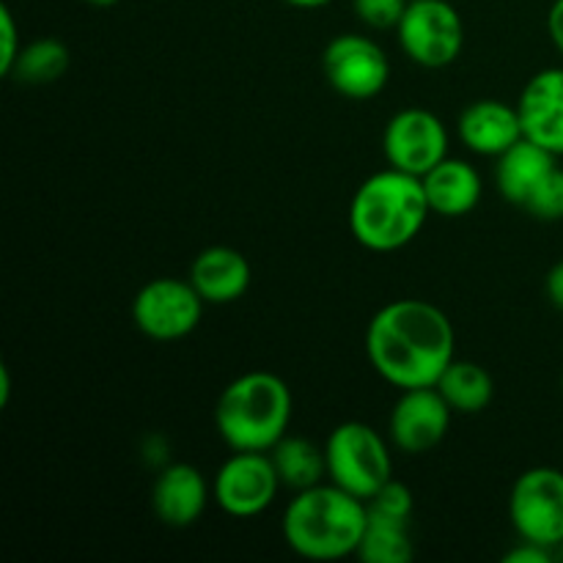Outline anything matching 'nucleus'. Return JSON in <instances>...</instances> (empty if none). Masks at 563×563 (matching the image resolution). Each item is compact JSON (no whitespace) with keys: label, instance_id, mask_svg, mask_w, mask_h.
Segmentation results:
<instances>
[{"label":"nucleus","instance_id":"nucleus-25","mask_svg":"<svg viewBox=\"0 0 563 563\" xmlns=\"http://www.w3.org/2000/svg\"><path fill=\"white\" fill-rule=\"evenodd\" d=\"M366 506L377 515L385 517H401V520H412V509H416V498H412L410 487L396 478H390L388 484L377 489L374 498L366 500Z\"/></svg>","mask_w":563,"mask_h":563},{"label":"nucleus","instance_id":"nucleus-3","mask_svg":"<svg viewBox=\"0 0 563 563\" xmlns=\"http://www.w3.org/2000/svg\"><path fill=\"white\" fill-rule=\"evenodd\" d=\"M429 209L421 176L385 168L368 176L350 201V231L372 253H394L410 245L427 225Z\"/></svg>","mask_w":563,"mask_h":563},{"label":"nucleus","instance_id":"nucleus-7","mask_svg":"<svg viewBox=\"0 0 563 563\" xmlns=\"http://www.w3.org/2000/svg\"><path fill=\"white\" fill-rule=\"evenodd\" d=\"M517 537L555 550L563 542V471L539 465L520 473L509 495Z\"/></svg>","mask_w":563,"mask_h":563},{"label":"nucleus","instance_id":"nucleus-20","mask_svg":"<svg viewBox=\"0 0 563 563\" xmlns=\"http://www.w3.org/2000/svg\"><path fill=\"white\" fill-rule=\"evenodd\" d=\"M416 555L412 542V520L385 517L368 509L366 531H363L357 559L366 563H410Z\"/></svg>","mask_w":563,"mask_h":563},{"label":"nucleus","instance_id":"nucleus-23","mask_svg":"<svg viewBox=\"0 0 563 563\" xmlns=\"http://www.w3.org/2000/svg\"><path fill=\"white\" fill-rule=\"evenodd\" d=\"M528 214L537 220H563V168L555 165L548 174V179L537 187L526 207Z\"/></svg>","mask_w":563,"mask_h":563},{"label":"nucleus","instance_id":"nucleus-15","mask_svg":"<svg viewBox=\"0 0 563 563\" xmlns=\"http://www.w3.org/2000/svg\"><path fill=\"white\" fill-rule=\"evenodd\" d=\"M456 132L467 152L493 159L526 137L517 104H506L500 99H476L467 104L456 121Z\"/></svg>","mask_w":563,"mask_h":563},{"label":"nucleus","instance_id":"nucleus-8","mask_svg":"<svg viewBox=\"0 0 563 563\" xmlns=\"http://www.w3.org/2000/svg\"><path fill=\"white\" fill-rule=\"evenodd\" d=\"M280 476L269 451H234L212 478V500L236 520L267 511L280 493Z\"/></svg>","mask_w":563,"mask_h":563},{"label":"nucleus","instance_id":"nucleus-11","mask_svg":"<svg viewBox=\"0 0 563 563\" xmlns=\"http://www.w3.org/2000/svg\"><path fill=\"white\" fill-rule=\"evenodd\" d=\"M383 152L390 168L423 176L449 157V130L432 110L405 108L385 124Z\"/></svg>","mask_w":563,"mask_h":563},{"label":"nucleus","instance_id":"nucleus-30","mask_svg":"<svg viewBox=\"0 0 563 563\" xmlns=\"http://www.w3.org/2000/svg\"><path fill=\"white\" fill-rule=\"evenodd\" d=\"M9 390H11V377H9V368L0 366V405H9Z\"/></svg>","mask_w":563,"mask_h":563},{"label":"nucleus","instance_id":"nucleus-18","mask_svg":"<svg viewBox=\"0 0 563 563\" xmlns=\"http://www.w3.org/2000/svg\"><path fill=\"white\" fill-rule=\"evenodd\" d=\"M553 168L555 154L522 137L520 143H515L509 152L495 159V187L506 201L526 207L528 198L537 192V187L548 179Z\"/></svg>","mask_w":563,"mask_h":563},{"label":"nucleus","instance_id":"nucleus-34","mask_svg":"<svg viewBox=\"0 0 563 563\" xmlns=\"http://www.w3.org/2000/svg\"><path fill=\"white\" fill-rule=\"evenodd\" d=\"M561 390H563V377H561Z\"/></svg>","mask_w":563,"mask_h":563},{"label":"nucleus","instance_id":"nucleus-13","mask_svg":"<svg viewBox=\"0 0 563 563\" xmlns=\"http://www.w3.org/2000/svg\"><path fill=\"white\" fill-rule=\"evenodd\" d=\"M209 500H212V484L190 462H170L154 478V515L163 526L176 528V531L196 526L207 511Z\"/></svg>","mask_w":563,"mask_h":563},{"label":"nucleus","instance_id":"nucleus-21","mask_svg":"<svg viewBox=\"0 0 563 563\" xmlns=\"http://www.w3.org/2000/svg\"><path fill=\"white\" fill-rule=\"evenodd\" d=\"M269 456H273L280 484L295 489V493L313 487V484H322V478L328 476L324 445L319 449L317 443H311V440L306 438L286 434V438L269 451Z\"/></svg>","mask_w":563,"mask_h":563},{"label":"nucleus","instance_id":"nucleus-32","mask_svg":"<svg viewBox=\"0 0 563 563\" xmlns=\"http://www.w3.org/2000/svg\"><path fill=\"white\" fill-rule=\"evenodd\" d=\"M86 3H91V5H115V3H121V0H86Z\"/></svg>","mask_w":563,"mask_h":563},{"label":"nucleus","instance_id":"nucleus-5","mask_svg":"<svg viewBox=\"0 0 563 563\" xmlns=\"http://www.w3.org/2000/svg\"><path fill=\"white\" fill-rule=\"evenodd\" d=\"M328 478L355 498L368 500L394 478L390 443L363 421H344L324 440Z\"/></svg>","mask_w":563,"mask_h":563},{"label":"nucleus","instance_id":"nucleus-2","mask_svg":"<svg viewBox=\"0 0 563 563\" xmlns=\"http://www.w3.org/2000/svg\"><path fill=\"white\" fill-rule=\"evenodd\" d=\"M366 520V500L355 498L339 484L322 482L295 493L284 511L280 531L300 559L341 561L357 555Z\"/></svg>","mask_w":563,"mask_h":563},{"label":"nucleus","instance_id":"nucleus-26","mask_svg":"<svg viewBox=\"0 0 563 563\" xmlns=\"http://www.w3.org/2000/svg\"><path fill=\"white\" fill-rule=\"evenodd\" d=\"M20 49H22V38H20V27H16L14 14L9 11V5H0V71H3L5 77H9Z\"/></svg>","mask_w":563,"mask_h":563},{"label":"nucleus","instance_id":"nucleus-19","mask_svg":"<svg viewBox=\"0 0 563 563\" xmlns=\"http://www.w3.org/2000/svg\"><path fill=\"white\" fill-rule=\"evenodd\" d=\"M434 388L443 394L456 416H478L493 405L495 396V383L487 368L473 361H460V357L449 363Z\"/></svg>","mask_w":563,"mask_h":563},{"label":"nucleus","instance_id":"nucleus-17","mask_svg":"<svg viewBox=\"0 0 563 563\" xmlns=\"http://www.w3.org/2000/svg\"><path fill=\"white\" fill-rule=\"evenodd\" d=\"M421 181L429 209L440 218H465L484 196V181L476 165L460 157H445L429 174H423Z\"/></svg>","mask_w":563,"mask_h":563},{"label":"nucleus","instance_id":"nucleus-12","mask_svg":"<svg viewBox=\"0 0 563 563\" xmlns=\"http://www.w3.org/2000/svg\"><path fill=\"white\" fill-rule=\"evenodd\" d=\"M454 410L438 388L401 390L388 418V438L405 454H429L445 440Z\"/></svg>","mask_w":563,"mask_h":563},{"label":"nucleus","instance_id":"nucleus-28","mask_svg":"<svg viewBox=\"0 0 563 563\" xmlns=\"http://www.w3.org/2000/svg\"><path fill=\"white\" fill-rule=\"evenodd\" d=\"M544 291H548L550 302H553L559 311H563V262L550 267L548 278H544Z\"/></svg>","mask_w":563,"mask_h":563},{"label":"nucleus","instance_id":"nucleus-16","mask_svg":"<svg viewBox=\"0 0 563 563\" xmlns=\"http://www.w3.org/2000/svg\"><path fill=\"white\" fill-rule=\"evenodd\" d=\"M190 284L207 306H231L242 300L251 289L253 269L251 262L236 247L212 245L203 247L190 264Z\"/></svg>","mask_w":563,"mask_h":563},{"label":"nucleus","instance_id":"nucleus-31","mask_svg":"<svg viewBox=\"0 0 563 563\" xmlns=\"http://www.w3.org/2000/svg\"><path fill=\"white\" fill-rule=\"evenodd\" d=\"M286 5H295V9H322V5L333 3V0H284Z\"/></svg>","mask_w":563,"mask_h":563},{"label":"nucleus","instance_id":"nucleus-9","mask_svg":"<svg viewBox=\"0 0 563 563\" xmlns=\"http://www.w3.org/2000/svg\"><path fill=\"white\" fill-rule=\"evenodd\" d=\"M203 297L190 278H154L137 289L132 300V322L152 341L187 339L201 324Z\"/></svg>","mask_w":563,"mask_h":563},{"label":"nucleus","instance_id":"nucleus-14","mask_svg":"<svg viewBox=\"0 0 563 563\" xmlns=\"http://www.w3.org/2000/svg\"><path fill=\"white\" fill-rule=\"evenodd\" d=\"M522 135L563 157V66L537 71L517 99Z\"/></svg>","mask_w":563,"mask_h":563},{"label":"nucleus","instance_id":"nucleus-1","mask_svg":"<svg viewBox=\"0 0 563 563\" xmlns=\"http://www.w3.org/2000/svg\"><path fill=\"white\" fill-rule=\"evenodd\" d=\"M363 346L374 372L394 388H434L456 357V333L434 302L405 297L374 313Z\"/></svg>","mask_w":563,"mask_h":563},{"label":"nucleus","instance_id":"nucleus-33","mask_svg":"<svg viewBox=\"0 0 563 563\" xmlns=\"http://www.w3.org/2000/svg\"><path fill=\"white\" fill-rule=\"evenodd\" d=\"M555 559H559V561H563V542L559 544V548H555Z\"/></svg>","mask_w":563,"mask_h":563},{"label":"nucleus","instance_id":"nucleus-27","mask_svg":"<svg viewBox=\"0 0 563 563\" xmlns=\"http://www.w3.org/2000/svg\"><path fill=\"white\" fill-rule=\"evenodd\" d=\"M504 561L509 563H550L555 561V550L544 548V544L528 542V539H520L517 548H511L509 553L504 555Z\"/></svg>","mask_w":563,"mask_h":563},{"label":"nucleus","instance_id":"nucleus-29","mask_svg":"<svg viewBox=\"0 0 563 563\" xmlns=\"http://www.w3.org/2000/svg\"><path fill=\"white\" fill-rule=\"evenodd\" d=\"M548 31H550V38H553L555 49L563 55V0H555V3L550 5Z\"/></svg>","mask_w":563,"mask_h":563},{"label":"nucleus","instance_id":"nucleus-24","mask_svg":"<svg viewBox=\"0 0 563 563\" xmlns=\"http://www.w3.org/2000/svg\"><path fill=\"white\" fill-rule=\"evenodd\" d=\"M352 5L363 25L374 31H396L410 0H352Z\"/></svg>","mask_w":563,"mask_h":563},{"label":"nucleus","instance_id":"nucleus-10","mask_svg":"<svg viewBox=\"0 0 563 563\" xmlns=\"http://www.w3.org/2000/svg\"><path fill=\"white\" fill-rule=\"evenodd\" d=\"M322 71L328 86L352 102L379 97L390 80L388 53L363 33H341L324 47Z\"/></svg>","mask_w":563,"mask_h":563},{"label":"nucleus","instance_id":"nucleus-22","mask_svg":"<svg viewBox=\"0 0 563 563\" xmlns=\"http://www.w3.org/2000/svg\"><path fill=\"white\" fill-rule=\"evenodd\" d=\"M69 69V47L60 38L44 36L22 44L9 77L25 86H49Z\"/></svg>","mask_w":563,"mask_h":563},{"label":"nucleus","instance_id":"nucleus-4","mask_svg":"<svg viewBox=\"0 0 563 563\" xmlns=\"http://www.w3.org/2000/svg\"><path fill=\"white\" fill-rule=\"evenodd\" d=\"M295 399L284 377L245 372L231 379L214 405V429L231 451H273L289 434Z\"/></svg>","mask_w":563,"mask_h":563},{"label":"nucleus","instance_id":"nucleus-6","mask_svg":"<svg viewBox=\"0 0 563 563\" xmlns=\"http://www.w3.org/2000/svg\"><path fill=\"white\" fill-rule=\"evenodd\" d=\"M396 36L412 64L445 69L465 49V22L449 0H410Z\"/></svg>","mask_w":563,"mask_h":563}]
</instances>
